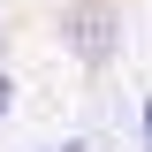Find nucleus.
I'll return each mask as SVG.
<instances>
[{"label":"nucleus","instance_id":"1","mask_svg":"<svg viewBox=\"0 0 152 152\" xmlns=\"http://www.w3.org/2000/svg\"><path fill=\"white\" fill-rule=\"evenodd\" d=\"M61 46H69L84 69H107V61L122 53V8H114V0H76V8H61Z\"/></svg>","mask_w":152,"mask_h":152},{"label":"nucleus","instance_id":"2","mask_svg":"<svg viewBox=\"0 0 152 152\" xmlns=\"http://www.w3.org/2000/svg\"><path fill=\"white\" fill-rule=\"evenodd\" d=\"M8 107H15V84H8V76H0V114H8Z\"/></svg>","mask_w":152,"mask_h":152},{"label":"nucleus","instance_id":"3","mask_svg":"<svg viewBox=\"0 0 152 152\" xmlns=\"http://www.w3.org/2000/svg\"><path fill=\"white\" fill-rule=\"evenodd\" d=\"M145 145H152V107H145Z\"/></svg>","mask_w":152,"mask_h":152},{"label":"nucleus","instance_id":"4","mask_svg":"<svg viewBox=\"0 0 152 152\" xmlns=\"http://www.w3.org/2000/svg\"><path fill=\"white\" fill-rule=\"evenodd\" d=\"M53 152H91V145H53Z\"/></svg>","mask_w":152,"mask_h":152}]
</instances>
